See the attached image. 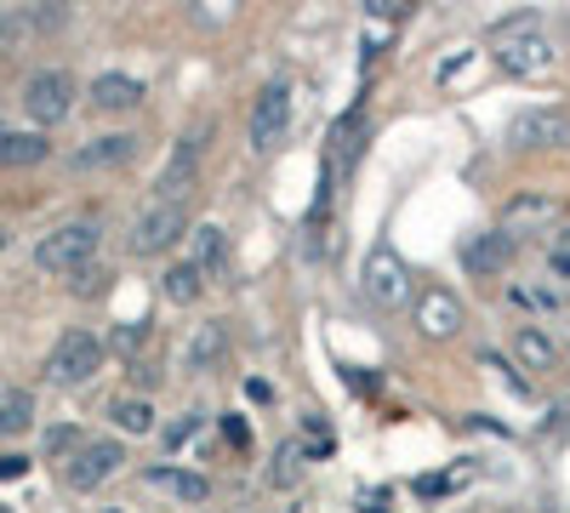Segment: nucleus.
I'll list each match as a JSON object with an SVG mask.
<instances>
[{"instance_id":"obj_4","label":"nucleus","mask_w":570,"mask_h":513,"mask_svg":"<svg viewBox=\"0 0 570 513\" xmlns=\"http://www.w3.org/2000/svg\"><path fill=\"white\" fill-rule=\"evenodd\" d=\"M104 371V343L91 337V332H63L58 337V348H52V359H46V377H52L58 388H80V383H91Z\"/></svg>"},{"instance_id":"obj_12","label":"nucleus","mask_w":570,"mask_h":513,"mask_svg":"<svg viewBox=\"0 0 570 513\" xmlns=\"http://www.w3.org/2000/svg\"><path fill=\"white\" fill-rule=\"evenodd\" d=\"M137 155V137L131 131H109V137H91L86 149H75V171H115V166H126Z\"/></svg>"},{"instance_id":"obj_2","label":"nucleus","mask_w":570,"mask_h":513,"mask_svg":"<svg viewBox=\"0 0 570 513\" xmlns=\"http://www.w3.org/2000/svg\"><path fill=\"white\" fill-rule=\"evenodd\" d=\"M91 257H98V223H86V217L40 235V246H35V268H46V274H75Z\"/></svg>"},{"instance_id":"obj_18","label":"nucleus","mask_w":570,"mask_h":513,"mask_svg":"<svg viewBox=\"0 0 570 513\" xmlns=\"http://www.w3.org/2000/svg\"><path fill=\"white\" fill-rule=\"evenodd\" d=\"M29 423H35V394L29 388H0V440L29 434Z\"/></svg>"},{"instance_id":"obj_22","label":"nucleus","mask_w":570,"mask_h":513,"mask_svg":"<svg viewBox=\"0 0 570 513\" xmlns=\"http://www.w3.org/2000/svg\"><path fill=\"white\" fill-rule=\"evenodd\" d=\"M200 286H206V279H200L195 263H171V268H166V297H171V303H183V308L200 303Z\"/></svg>"},{"instance_id":"obj_33","label":"nucleus","mask_w":570,"mask_h":513,"mask_svg":"<svg viewBox=\"0 0 570 513\" xmlns=\"http://www.w3.org/2000/svg\"><path fill=\"white\" fill-rule=\"evenodd\" d=\"M29 468V456H0V480H18Z\"/></svg>"},{"instance_id":"obj_21","label":"nucleus","mask_w":570,"mask_h":513,"mask_svg":"<svg viewBox=\"0 0 570 513\" xmlns=\"http://www.w3.org/2000/svg\"><path fill=\"white\" fill-rule=\"evenodd\" d=\"M513 354H519V365H531V371H548V365H553V343L537 332V325H519Z\"/></svg>"},{"instance_id":"obj_35","label":"nucleus","mask_w":570,"mask_h":513,"mask_svg":"<svg viewBox=\"0 0 570 513\" xmlns=\"http://www.w3.org/2000/svg\"><path fill=\"white\" fill-rule=\"evenodd\" d=\"M0 513H7V507H0Z\"/></svg>"},{"instance_id":"obj_28","label":"nucleus","mask_w":570,"mask_h":513,"mask_svg":"<svg viewBox=\"0 0 570 513\" xmlns=\"http://www.w3.org/2000/svg\"><path fill=\"white\" fill-rule=\"evenodd\" d=\"M195 428H200V411H195V416H183V423H177V428H166V445H183V440H188V434H195Z\"/></svg>"},{"instance_id":"obj_10","label":"nucleus","mask_w":570,"mask_h":513,"mask_svg":"<svg viewBox=\"0 0 570 513\" xmlns=\"http://www.w3.org/2000/svg\"><path fill=\"white\" fill-rule=\"evenodd\" d=\"M513 149H564L570 144V115L564 109H525L508 126Z\"/></svg>"},{"instance_id":"obj_26","label":"nucleus","mask_w":570,"mask_h":513,"mask_svg":"<svg viewBox=\"0 0 570 513\" xmlns=\"http://www.w3.org/2000/svg\"><path fill=\"white\" fill-rule=\"evenodd\" d=\"M508 297H513V303H519V308H553V303H559V297H553V292H537V286H513V292H508Z\"/></svg>"},{"instance_id":"obj_5","label":"nucleus","mask_w":570,"mask_h":513,"mask_svg":"<svg viewBox=\"0 0 570 513\" xmlns=\"http://www.w3.org/2000/svg\"><path fill=\"white\" fill-rule=\"evenodd\" d=\"M23 109L35 126H58L75 109V75L69 69H35L23 80Z\"/></svg>"},{"instance_id":"obj_11","label":"nucleus","mask_w":570,"mask_h":513,"mask_svg":"<svg viewBox=\"0 0 570 513\" xmlns=\"http://www.w3.org/2000/svg\"><path fill=\"white\" fill-rule=\"evenodd\" d=\"M416 332L422 337H456L462 332V297L456 292H445V286H434V292H422L416 297Z\"/></svg>"},{"instance_id":"obj_13","label":"nucleus","mask_w":570,"mask_h":513,"mask_svg":"<svg viewBox=\"0 0 570 513\" xmlns=\"http://www.w3.org/2000/svg\"><path fill=\"white\" fill-rule=\"evenodd\" d=\"M462 263H468V274H502L508 263H513V235H480V240H468L462 246Z\"/></svg>"},{"instance_id":"obj_31","label":"nucleus","mask_w":570,"mask_h":513,"mask_svg":"<svg viewBox=\"0 0 570 513\" xmlns=\"http://www.w3.org/2000/svg\"><path fill=\"white\" fill-rule=\"evenodd\" d=\"M46 445H52V451H69V445H80V434H75V428H52V434H46Z\"/></svg>"},{"instance_id":"obj_19","label":"nucleus","mask_w":570,"mask_h":513,"mask_svg":"<svg viewBox=\"0 0 570 513\" xmlns=\"http://www.w3.org/2000/svg\"><path fill=\"white\" fill-rule=\"evenodd\" d=\"M223 354H228V332H223V325H200L195 343H188V371H206V365H217Z\"/></svg>"},{"instance_id":"obj_27","label":"nucleus","mask_w":570,"mask_h":513,"mask_svg":"<svg viewBox=\"0 0 570 513\" xmlns=\"http://www.w3.org/2000/svg\"><path fill=\"white\" fill-rule=\"evenodd\" d=\"M456 480H462V474H428V480H416V496H445Z\"/></svg>"},{"instance_id":"obj_29","label":"nucleus","mask_w":570,"mask_h":513,"mask_svg":"<svg viewBox=\"0 0 570 513\" xmlns=\"http://www.w3.org/2000/svg\"><path fill=\"white\" fill-rule=\"evenodd\" d=\"M468 63H473V52H456V58H451V63L440 69V86H451V80H456V75L468 69Z\"/></svg>"},{"instance_id":"obj_30","label":"nucleus","mask_w":570,"mask_h":513,"mask_svg":"<svg viewBox=\"0 0 570 513\" xmlns=\"http://www.w3.org/2000/svg\"><path fill=\"white\" fill-rule=\"evenodd\" d=\"M548 268H553L559 279H570V246H553V251H548Z\"/></svg>"},{"instance_id":"obj_8","label":"nucleus","mask_w":570,"mask_h":513,"mask_svg":"<svg viewBox=\"0 0 570 513\" xmlns=\"http://www.w3.org/2000/svg\"><path fill=\"white\" fill-rule=\"evenodd\" d=\"M285 126H292V86L274 80V86L257 91V103H252V149H257V155L279 149Z\"/></svg>"},{"instance_id":"obj_20","label":"nucleus","mask_w":570,"mask_h":513,"mask_svg":"<svg viewBox=\"0 0 570 513\" xmlns=\"http://www.w3.org/2000/svg\"><path fill=\"white\" fill-rule=\"evenodd\" d=\"M109 416H115L120 434H155V405L149 399H115Z\"/></svg>"},{"instance_id":"obj_3","label":"nucleus","mask_w":570,"mask_h":513,"mask_svg":"<svg viewBox=\"0 0 570 513\" xmlns=\"http://www.w3.org/2000/svg\"><path fill=\"white\" fill-rule=\"evenodd\" d=\"M206 137H212V126L206 120H195L177 144H171V155H166V166H160V177H155V189H160V200H171V206H183V195L195 189V177H200V155H206Z\"/></svg>"},{"instance_id":"obj_17","label":"nucleus","mask_w":570,"mask_h":513,"mask_svg":"<svg viewBox=\"0 0 570 513\" xmlns=\"http://www.w3.org/2000/svg\"><path fill=\"white\" fill-rule=\"evenodd\" d=\"M91 103H98L104 115L137 109L142 103V80H131V75H98V80H91Z\"/></svg>"},{"instance_id":"obj_7","label":"nucleus","mask_w":570,"mask_h":513,"mask_svg":"<svg viewBox=\"0 0 570 513\" xmlns=\"http://www.w3.org/2000/svg\"><path fill=\"white\" fill-rule=\"evenodd\" d=\"M183 228H188V211L171 206V200H155L149 211L131 223V251H137V257H160L166 246L183 240Z\"/></svg>"},{"instance_id":"obj_16","label":"nucleus","mask_w":570,"mask_h":513,"mask_svg":"<svg viewBox=\"0 0 570 513\" xmlns=\"http://www.w3.org/2000/svg\"><path fill=\"white\" fill-rule=\"evenodd\" d=\"M142 485L149 491H166V496H177V502H206L212 496V485L200 480V474H183V468H142Z\"/></svg>"},{"instance_id":"obj_9","label":"nucleus","mask_w":570,"mask_h":513,"mask_svg":"<svg viewBox=\"0 0 570 513\" xmlns=\"http://www.w3.org/2000/svg\"><path fill=\"white\" fill-rule=\"evenodd\" d=\"M120 462H126L120 440H86V445H75L63 480H69V491H98V485L120 468Z\"/></svg>"},{"instance_id":"obj_24","label":"nucleus","mask_w":570,"mask_h":513,"mask_svg":"<svg viewBox=\"0 0 570 513\" xmlns=\"http://www.w3.org/2000/svg\"><path fill=\"white\" fill-rule=\"evenodd\" d=\"M297 474H303V445H279V456H274V468H268V480L285 491V485H297Z\"/></svg>"},{"instance_id":"obj_1","label":"nucleus","mask_w":570,"mask_h":513,"mask_svg":"<svg viewBox=\"0 0 570 513\" xmlns=\"http://www.w3.org/2000/svg\"><path fill=\"white\" fill-rule=\"evenodd\" d=\"M491 46H497V63L508 75H542L553 63V46L542 40V18L537 12H519L508 23L491 29Z\"/></svg>"},{"instance_id":"obj_25","label":"nucleus","mask_w":570,"mask_h":513,"mask_svg":"<svg viewBox=\"0 0 570 513\" xmlns=\"http://www.w3.org/2000/svg\"><path fill=\"white\" fill-rule=\"evenodd\" d=\"M104 279H109L104 268H91V263H86V268H75V292H80V297H98V292H104Z\"/></svg>"},{"instance_id":"obj_34","label":"nucleus","mask_w":570,"mask_h":513,"mask_svg":"<svg viewBox=\"0 0 570 513\" xmlns=\"http://www.w3.org/2000/svg\"><path fill=\"white\" fill-rule=\"evenodd\" d=\"M0 251H7V228H0Z\"/></svg>"},{"instance_id":"obj_6","label":"nucleus","mask_w":570,"mask_h":513,"mask_svg":"<svg viewBox=\"0 0 570 513\" xmlns=\"http://www.w3.org/2000/svg\"><path fill=\"white\" fill-rule=\"evenodd\" d=\"M365 297L376 308L411 303V268L394 257V246H371V257H365Z\"/></svg>"},{"instance_id":"obj_32","label":"nucleus","mask_w":570,"mask_h":513,"mask_svg":"<svg viewBox=\"0 0 570 513\" xmlns=\"http://www.w3.org/2000/svg\"><path fill=\"white\" fill-rule=\"evenodd\" d=\"M142 337H149V325H126V332L115 337V348H137Z\"/></svg>"},{"instance_id":"obj_14","label":"nucleus","mask_w":570,"mask_h":513,"mask_svg":"<svg viewBox=\"0 0 570 513\" xmlns=\"http://www.w3.org/2000/svg\"><path fill=\"white\" fill-rule=\"evenodd\" d=\"M559 217V200L553 195H519V200H508V211H502V235H525V228H542V223H553Z\"/></svg>"},{"instance_id":"obj_15","label":"nucleus","mask_w":570,"mask_h":513,"mask_svg":"<svg viewBox=\"0 0 570 513\" xmlns=\"http://www.w3.org/2000/svg\"><path fill=\"white\" fill-rule=\"evenodd\" d=\"M46 155H52V144L40 131H18L0 120V166H40Z\"/></svg>"},{"instance_id":"obj_23","label":"nucleus","mask_w":570,"mask_h":513,"mask_svg":"<svg viewBox=\"0 0 570 513\" xmlns=\"http://www.w3.org/2000/svg\"><path fill=\"white\" fill-rule=\"evenodd\" d=\"M223 263H228V240H223V228H217V223H206V228H200V251H195L200 279H206V274H217Z\"/></svg>"}]
</instances>
